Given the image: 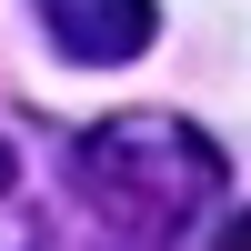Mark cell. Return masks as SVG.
Instances as JSON below:
<instances>
[{
	"mask_svg": "<svg viewBox=\"0 0 251 251\" xmlns=\"http://www.w3.org/2000/svg\"><path fill=\"white\" fill-rule=\"evenodd\" d=\"M71 181H80V201L100 211V231L121 251H171L181 231H201V211L221 201L231 161L181 111H111V121L80 131Z\"/></svg>",
	"mask_w": 251,
	"mask_h": 251,
	"instance_id": "6da1fadb",
	"label": "cell"
},
{
	"mask_svg": "<svg viewBox=\"0 0 251 251\" xmlns=\"http://www.w3.org/2000/svg\"><path fill=\"white\" fill-rule=\"evenodd\" d=\"M211 251H251V211H241V221H221V241H211Z\"/></svg>",
	"mask_w": 251,
	"mask_h": 251,
	"instance_id": "3957f363",
	"label": "cell"
},
{
	"mask_svg": "<svg viewBox=\"0 0 251 251\" xmlns=\"http://www.w3.org/2000/svg\"><path fill=\"white\" fill-rule=\"evenodd\" d=\"M30 10H40V30L60 40V60H80V71H121V60H141L151 30H161L151 0H30Z\"/></svg>",
	"mask_w": 251,
	"mask_h": 251,
	"instance_id": "7a4b0ae2",
	"label": "cell"
},
{
	"mask_svg": "<svg viewBox=\"0 0 251 251\" xmlns=\"http://www.w3.org/2000/svg\"><path fill=\"white\" fill-rule=\"evenodd\" d=\"M10 181H20V161H10V141H0V191H10Z\"/></svg>",
	"mask_w": 251,
	"mask_h": 251,
	"instance_id": "277c9868",
	"label": "cell"
}]
</instances>
